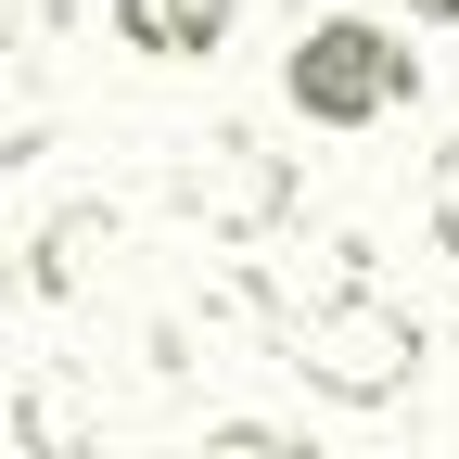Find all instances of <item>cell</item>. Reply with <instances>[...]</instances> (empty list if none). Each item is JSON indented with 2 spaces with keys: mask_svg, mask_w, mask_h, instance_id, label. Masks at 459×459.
I'll list each match as a JSON object with an SVG mask.
<instances>
[{
  "mask_svg": "<svg viewBox=\"0 0 459 459\" xmlns=\"http://www.w3.org/2000/svg\"><path fill=\"white\" fill-rule=\"evenodd\" d=\"M115 230H128V217H115L102 192H90V204H65V217L39 230V255H26V294H39V307H65V294H90V268L115 255Z\"/></svg>",
  "mask_w": 459,
  "mask_h": 459,
  "instance_id": "5b68a950",
  "label": "cell"
},
{
  "mask_svg": "<svg viewBox=\"0 0 459 459\" xmlns=\"http://www.w3.org/2000/svg\"><path fill=\"white\" fill-rule=\"evenodd\" d=\"M281 358L319 395H344V409H383V395H409V370L434 358V319L409 294H383L370 268H332L307 307H281Z\"/></svg>",
  "mask_w": 459,
  "mask_h": 459,
  "instance_id": "6da1fadb",
  "label": "cell"
},
{
  "mask_svg": "<svg viewBox=\"0 0 459 459\" xmlns=\"http://www.w3.org/2000/svg\"><path fill=\"white\" fill-rule=\"evenodd\" d=\"M421 217H434V255H459V141L434 153V179H421Z\"/></svg>",
  "mask_w": 459,
  "mask_h": 459,
  "instance_id": "8992f818",
  "label": "cell"
},
{
  "mask_svg": "<svg viewBox=\"0 0 459 459\" xmlns=\"http://www.w3.org/2000/svg\"><path fill=\"white\" fill-rule=\"evenodd\" d=\"M281 204H294V166H281L255 128L192 141V166H179V217H192V230H217V243H255V230H281Z\"/></svg>",
  "mask_w": 459,
  "mask_h": 459,
  "instance_id": "3957f363",
  "label": "cell"
},
{
  "mask_svg": "<svg viewBox=\"0 0 459 459\" xmlns=\"http://www.w3.org/2000/svg\"><path fill=\"white\" fill-rule=\"evenodd\" d=\"M409 26H459V0H409Z\"/></svg>",
  "mask_w": 459,
  "mask_h": 459,
  "instance_id": "52a82bcc",
  "label": "cell"
},
{
  "mask_svg": "<svg viewBox=\"0 0 459 459\" xmlns=\"http://www.w3.org/2000/svg\"><path fill=\"white\" fill-rule=\"evenodd\" d=\"M281 102L307 128H383L395 102H421V51L383 13H307L294 51H281Z\"/></svg>",
  "mask_w": 459,
  "mask_h": 459,
  "instance_id": "7a4b0ae2",
  "label": "cell"
},
{
  "mask_svg": "<svg viewBox=\"0 0 459 459\" xmlns=\"http://www.w3.org/2000/svg\"><path fill=\"white\" fill-rule=\"evenodd\" d=\"M230 26H243V0H115V39L141 65H217Z\"/></svg>",
  "mask_w": 459,
  "mask_h": 459,
  "instance_id": "277c9868",
  "label": "cell"
}]
</instances>
